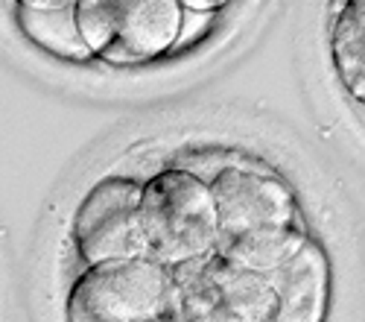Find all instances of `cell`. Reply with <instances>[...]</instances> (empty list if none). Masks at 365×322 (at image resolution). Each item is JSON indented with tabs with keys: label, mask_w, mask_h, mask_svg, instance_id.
<instances>
[{
	"label": "cell",
	"mask_w": 365,
	"mask_h": 322,
	"mask_svg": "<svg viewBox=\"0 0 365 322\" xmlns=\"http://www.w3.org/2000/svg\"><path fill=\"white\" fill-rule=\"evenodd\" d=\"M143 226L149 258L167 267L214 255L222 231L214 188L190 170L152 176L143 182Z\"/></svg>",
	"instance_id": "6da1fadb"
},
{
	"label": "cell",
	"mask_w": 365,
	"mask_h": 322,
	"mask_svg": "<svg viewBox=\"0 0 365 322\" xmlns=\"http://www.w3.org/2000/svg\"><path fill=\"white\" fill-rule=\"evenodd\" d=\"M275 305L269 276L217 252L173 267L170 313L175 322H272Z\"/></svg>",
	"instance_id": "7a4b0ae2"
},
{
	"label": "cell",
	"mask_w": 365,
	"mask_h": 322,
	"mask_svg": "<svg viewBox=\"0 0 365 322\" xmlns=\"http://www.w3.org/2000/svg\"><path fill=\"white\" fill-rule=\"evenodd\" d=\"M173 267L155 258L106 261L88 267L71 287V322H149L170 313Z\"/></svg>",
	"instance_id": "3957f363"
},
{
	"label": "cell",
	"mask_w": 365,
	"mask_h": 322,
	"mask_svg": "<svg viewBox=\"0 0 365 322\" xmlns=\"http://www.w3.org/2000/svg\"><path fill=\"white\" fill-rule=\"evenodd\" d=\"M73 243L88 267L106 261L149 258L143 185L120 176L97 182L76 208Z\"/></svg>",
	"instance_id": "277c9868"
},
{
	"label": "cell",
	"mask_w": 365,
	"mask_h": 322,
	"mask_svg": "<svg viewBox=\"0 0 365 322\" xmlns=\"http://www.w3.org/2000/svg\"><path fill=\"white\" fill-rule=\"evenodd\" d=\"M220 208V241L298 226V205L278 176L255 167H225L210 182Z\"/></svg>",
	"instance_id": "5b68a950"
},
{
	"label": "cell",
	"mask_w": 365,
	"mask_h": 322,
	"mask_svg": "<svg viewBox=\"0 0 365 322\" xmlns=\"http://www.w3.org/2000/svg\"><path fill=\"white\" fill-rule=\"evenodd\" d=\"M187 9L181 0H117V33L103 53L108 65H140L181 41Z\"/></svg>",
	"instance_id": "8992f818"
},
{
	"label": "cell",
	"mask_w": 365,
	"mask_h": 322,
	"mask_svg": "<svg viewBox=\"0 0 365 322\" xmlns=\"http://www.w3.org/2000/svg\"><path fill=\"white\" fill-rule=\"evenodd\" d=\"M275 290L272 322H324L330 299V267L319 243L307 241L289 261L269 273Z\"/></svg>",
	"instance_id": "52a82bcc"
},
{
	"label": "cell",
	"mask_w": 365,
	"mask_h": 322,
	"mask_svg": "<svg viewBox=\"0 0 365 322\" xmlns=\"http://www.w3.org/2000/svg\"><path fill=\"white\" fill-rule=\"evenodd\" d=\"M330 53L345 91L365 103V0H342L330 26Z\"/></svg>",
	"instance_id": "ba28073f"
},
{
	"label": "cell",
	"mask_w": 365,
	"mask_h": 322,
	"mask_svg": "<svg viewBox=\"0 0 365 322\" xmlns=\"http://www.w3.org/2000/svg\"><path fill=\"white\" fill-rule=\"evenodd\" d=\"M18 26L29 41H36L41 50L68 59V62H88L94 59V50L88 47L79 21L76 6L62 9H36V6H18Z\"/></svg>",
	"instance_id": "9c48e42d"
},
{
	"label": "cell",
	"mask_w": 365,
	"mask_h": 322,
	"mask_svg": "<svg viewBox=\"0 0 365 322\" xmlns=\"http://www.w3.org/2000/svg\"><path fill=\"white\" fill-rule=\"evenodd\" d=\"M307 241L310 238L301 231V226H289V228H275V231L246 234V238H222L217 243V255L240 263L246 270L269 276L284 261H289Z\"/></svg>",
	"instance_id": "30bf717a"
},
{
	"label": "cell",
	"mask_w": 365,
	"mask_h": 322,
	"mask_svg": "<svg viewBox=\"0 0 365 322\" xmlns=\"http://www.w3.org/2000/svg\"><path fill=\"white\" fill-rule=\"evenodd\" d=\"M76 21L88 47L94 50V56L103 59L117 33V0H79Z\"/></svg>",
	"instance_id": "8fae6325"
},
{
	"label": "cell",
	"mask_w": 365,
	"mask_h": 322,
	"mask_svg": "<svg viewBox=\"0 0 365 322\" xmlns=\"http://www.w3.org/2000/svg\"><path fill=\"white\" fill-rule=\"evenodd\" d=\"M228 0H181V6L190 9V12H217L220 6H225Z\"/></svg>",
	"instance_id": "7c38bea8"
},
{
	"label": "cell",
	"mask_w": 365,
	"mask_h": 322,
	"mask_svg": "<svg viewBox=\"0 0 365 322\" xmlns=\"http://www.w3.org/2000/svg\"><path fill=\"white\" fill-rule=\"evenodd\" d=\"M79 0H18V6H36V9H62V6H76Z\"/></svg>",
	"instance_id": "4fadbf2b"
},
{
	"label": "cell",
	"mask_w": 365,
	"mask_h": 322,
	"mask_svg": "<svg viewBox=\"0 0 365 322\" xmlns=\"http://www.w3.org/2000/svg\"><path fill=\"white\" fill-rule=\"evenodd\" d=\"M149 322H175V319H173V313H161V316H155V319H149Z\"/></svg>",
	"instance_id": "5bb4252c"
}]
</instances>
